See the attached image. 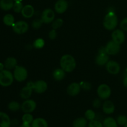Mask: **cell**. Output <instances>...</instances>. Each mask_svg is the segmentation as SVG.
I'll list each match as a JSON object with an SVG mask.
<instances>
[{"mask_svg": "<svg viewBox=\"0 0 127 127\" xmlns=\"http://www.w3.org/2000/svg\"><path fill=\"white\" fill-rule=\"evenodd\" d=\"M116 121L119 126H123L127 123V117L125 115H120L116 118Z\"/></svg>", "mask_w": 127, "mask_h": 127, "instance_id": "obj_33", "label": "cell"}, {"mask_svg": "<svg viewBox=\"0 0 127 127\" xmlns=\"http://www.w3.org/2000/svg\"><path fill=\"white\" fill-rule=\"evenodd\" d=\"M48 89V84L44 80H37L33 82V91L37 94H43Z\"/></svg>", "mask_w": 127, "mask_h": 127, "instance_id": "obj_14", "label": "cell"}, {"mask_svg": "<svg viewBox=\"0 0 127 127\" xmlns=\"http://www.w3.org/2000/svg\"><path fill=\"white\" fill-rule=\"evenodd\" d=\"M84 117L88 122H90L96 119V114L93 109H88L84 113Z\"/></svg>", "mask_w": 127, "mask_h": 127, "instance_id": "obj_28", "label": "cell"}, {"mask_svg": "<svg viewBox=\"0 0 127 127\" xmlns=\"http://www.w3.org/2000/svg\"><path fill=\"white\" fill-rule=\"evenodd\" d=\"M34 120L33 115L31 113H24L22 117V121L23 123L31 124L32 123L33 120Z\"/></svg>", "mask_w": 127, "mask_h": 127, "instance_id": "obj_30", "label": "cell"}, {"mask_svg": "<svg viewBox=\"0 0 127 127\" xmlns=\"http://www.w3.org/2000/svg\"><path fill=\"white\" fill-rule=\"evenodd\" d=\"M101 100H102L100 98H96V99H94L93 101V104H92L93 107L95 108V109H98V108L100 107L102 105Z\"/></svg>", "mask_w": 127, "mask_h": 127, "instance_id": "obj_37", "label": "cell"}, {"mask_svg": "<svg viewBox=\"0 0 127 127\" xmlns=\"http://www.w3.org/2000/svg\"><path fill=\"white\" fill-rule=\"evenodd\" d=\"M43 22L41 20V19H34L32 22V24H31V26H32V27L33 29H39L41 27H42V24H43Z\"/></svg>", "mask_w": 127, "mask_h": 127, "instance_id": "obj_34", "label": "cell"}, {"mask_svg": "<svg viewBox=\"0 0 127 127\" xmlns=\"http://www.w3.org/2000/svg\"><path fill=\"white\" fill-rule=\"evenodd\" d=\"M103 127H118L117 122L116 119L112 117H107L105 118L102 121Z\"/></svg>", "mask_w": 127, "mask_h": 127, "instance_id": "obj_24", "label": "cell"}, {"mask_svg": "<svg viewBox=\"0 0 127 127\" xmlns=\"http://www.w3.org/2000/svg\"><path fill=\"white\" fill-rule=\"evenodd\" d=\"M13 75L16 81L22 83L27 79L28 77V71L25 67L17 65L14 69Z\"/></svg>", "mask_w": 127, "mask_h": 127, "instance_id": "obj_4", "label": "cell"}, {"mask_svg": "<svg viewBox=\"0 0 127 127\" xmlns=\"http://www.w3.org/2000/svg\"><path fill=\"white\" fill-rule=\"evenodd\" d=\"M33 91V82H28L26 84V85L24 86L20 91V97L22 99H23V100L30 99Z\"/></svg>", "mask_w": 127, "mask_h": 127, "instance_id": "obj_12", "label": "cell"}, {"mask_svg": "<svg viewBox=\"0 0 127 127\" xmlns=\"http://www.w3.org/2000/svg\"><path fill=\"white\" fill-rule=\"evenodd\" d=\"M88 125V121L84 117L77 118L73 122V127H86Z\"/></svg>", "mask_w": 127, "mask_h": 127, "instance_id": "obj_25", "label": "cell"}, {"mask_svg": "<svg viewBox=\"0 0 127 127\" xmlns=\"http://www.w3.org/2000/svg\"><path fill=\"white\" fill-rule=\"evenodd\" d=\"M57 37V30L53 29H52V30L49 31L48 32V38H50L52 40H53L56 39Z\"/></svg>", "mask_w": 127, "mask_h": 127, "instance_id": "obj_39", "label": "cell"}, {"mask_svg": "<svg viewBox=\"0 0 127 127\" xmlns=\"http://www.w3.org/2000/svg\"><path fill=\"white\" fill-rule=\"evenodd\" d=\"M123 85L125 88H127V74L125 75L124 79H123Z\"/></svg>", "mask_w": 127, "mask_h": 127, "instance_id": "obj_40", "label": "cell"}, {"mask_svg": "<svg viewBox=\"0 0 127 127\" xmlns=\"http://www.w3.org/2000/svg\"><path fill=\"white\" fill-rule=\"evenodd\" d=\"M45 44L44 39L42 38H37L33 42V46L36 49H42Z\"/></svg>", "mask_w": 127, "mask_h": 127, "instance_id": "obj_29", "label": "cell"}, {"mask_svg": "<svg viewBox=\"0 0 127 127\" xmlns=\"http://www.w3.org/2000/svg\"><path fill=\"white\" fill-rule=\"evenodd\" d=\"M52 76L55 81H60L65 78L66 72L61 68H56L52 73Z\"/></svg>", "mask_w": 127, "mask_h": 127, "instance_id": "obj_21", "label": "cell"}, {"mask_svg": "<svg viewBox=\"0 0 127 127\" xmlns=\"http://www.w3.org/2000/svg\"><path fill=\"white\" fill-rule=\"evenodd\" d=\"M112 40L121 45L125 41V32L121 29H115L112 31L111 34Z\"/></svg>", "mask_w": 127, "mask_h": 127, "instance_id": "obj_10", "label": "cell"}, {"mask_svg": "<svg viewBox=\"0 0 127 127\" xmlns=\"http://www.w3.org/2000/svg\"><path fill=\"white\" fill-rule=\"evenodd\" d=\"M12 31L17 35H22L26 33L28 31L29 26V24L25 21H19L15 22L12 26Z\"/></svg>", "mask_w": 127, "mask_h": 127, "instance_id": "obj_7", "label": "cell"}, {"mask_svg": "<svg viewBox=\"0 0 127 127\" xmlns=\"http://www.w3.org/2000/svg\"><path fill=\"white\" fill-rule=\"evenodd\" d=\"M40 19L43 24H52V22L55 19V12L52 9H45L42 11Z\"/></svg>", "mask_w": 127, "mask_h": 127, "instance_id": "obj_8", "label": "cell"}, {"mask_svg": "<svg viewBox=\"0 0 127 127\" xmlns=\"http://www.w3.org/2000/svg\"><path fill=\"white\" fill-rule=\"evenodd\" d=\"M88 127H103V124L102 122L100 120L94 119L89 122L88 125Z\"/></svg>", "mask_w": 127, "mask_h": 127, "instance_id": "obj_35", "label": "cell"}, {"mask_svg": "<svg viewBox=\"0 0 127 127\" xmlns=\"http://www.w3.org/2000/svg\"><path fill=\"white\" fill-rule=\"evenodd\" d=\"M11 120L9 116L4 112H0V127H11Z\"/></svg>", "mask_w": 127, "mask_h": 127, "instance_id": "obj_19", "label": "cell"}, {"mask_svg": "<svg viewBox=\"0 0 127 127\" xmlns=\"http://www.w3.org/2000/svg\"><path fill=\"white\" fill-rule=\"evenodd\" d=\"M2 22L6 26L9 27H12L15 23L14 16L11 14H7L4 15L2 18Z\"/></svg>", "mask_w": 127, "mask_h": 127, "instance_id": "obj_26", "label": "cell"}, {"mask_svg": "<svg viewBox=\"0 0 127 127\" xmlns=\"http://www.w3.org/2000/svg\"><path fill=\"white\" fill-rule=\"evenodd\" d=\"M32 127H48V122L45 119L42 117H38L34 119L31 124Z\"/></svg>", "mask_w": 127, "mask_h": 127, "instance_id": "obj_23", "label": "cell"}, {"mask_svg": "<svg viewBox=\"0 0 127 127\" xmlns=\"http://www.w3.org/2000/svg\"><path fill=\"white\" fill-rule=\"evenodd\" d=\"M35 14V9L31 4H26L24 6L23 9L21 11L22 17L26 19L32 18Z\"/></svg>", "mask_w": 127, "mask_h": 127, "instance_id": "obj_18", "label": "cell"}, {"mask_svg": "<svg viewBox=\"0 0 127 127\" xmlns=\"http://www.w3.org/2000/svg\"><path fill=\"white\" fill-rule=\"evenodd\" d=\"M4 69H5V67H4V63H1V62H0V71H2Z\"/></svg>", "mask_w": 127, "mask_h": 127, "instance_id": "obj_42", "label": "cell"}, {"mask_svg": "<svg viewBox=\"0 0 127 127\" xmlns=\"http://www.w3.org/2000/svg\"><path fill=\"white\" fill-rule=\"evenodd\" d=\"M13 1H14V2H17V1H21V2H22L23 0H13Z\"/></svg>", "mask_w": 127, "mask_h": 127, "instance_id": "obj_43", "label": "cell"}, {"mask_svg": "<svg viewBox=\"0 0 127 127\" xmlns=\"http://www.w3.org/2000/svg\"><path fill=\"white\" fill-rule=\"evenodd\" d=\"M81 89V86L80 83L73 82L69 84L67 87L66 93L70 96L74 97L79 94Z\"/></svg>", "mask_w": 127, "mask_h": 127, "instance_id": "obj_16", "label": "cell"}, {"mask_svg": "<svg viewBox=\"0 0 127 127\" xmlns=\"http://www.w3.org/2000/svg\"><path fill=\"white\" fill-rule=\"evenodd\" d=\"M81 86V89H84L85 91H89L91 89L92 85L90 83L87 81H84L82 83H80Z\"/></svg>", "mask_w": 127, "mask_h": 127, "instance_id": "obj_38", "label": "cell"}, {"mask_svg": "<svg viewBox=\"0 0 127 127\" xmlns=\"http://www.w3.org/2000/svg\"><path fill=\"white\" fill-rule=\"evenodd\" d=\"M120 45L115 43L113 40H110L107 43L105 46V52L109 55H116L120 52Z\"/></svg>", "mask_w": 127, "mask_h": 127, "instance_id": "obj_13", "label": "cell"}, {"mask_svg": "<svg viewBox=\"0 0 127 127\" xmlns=\"http://www.w3.org/2000/svg\"><path fill=\"white\" fill-rule=\"evenodd\" d=\"M13 0H0V8L2 11H8L13 8Z\"/></svg>", "mask_w": 127, "mask_h": 127, "instance_id": "obj_22", "label": "cell"}, {"mask_svg": "<svg viewBox=\"0 0 127 127\" xmlns=\"http://www.w3.org/2000/svg\"><path fill=\"white\" fill-rule=\"evenodd\" d=\"M120 29L124 31V32H127V17H124L121 22H120Z\"/></svg>", "mask_w": 127, "mask_h": 127, "instance_id": "obj_36", "label": "cell"}, {"mask_svg": "<svg viewBox=\"0 0 127 127\" xmlns=\"http://www.w3.org/2000/svg\"><path fill=\"white\" fill-rule=\"evenodd\" d=\"M119 24V19L115 12L110 11L106 14L103 20V26L106 30L113 31L117 28Z\"/></svg>", "mask_w": 127, "mask_h": 127, "instance_id": "obj_2", "label": "cell"}, {"mask_svg": "<svg viewBox=\"0 0 127 127\" xmlns=\"http://www.w3.org/2000/svg\"><path fill=\"white\" fill-rule=\"evenodd\" d=\"M14 78L13 73L8 69H4L0 71V86L2 87H8L12 85Z\"/></svg>", "mask_w": 127, "mask_h": 127, "instance_id": "obj_3", "label": "cell"}, {"mask_svg": "<svg viewBox=\"0 0 127 127\" xmlns=\"http://www.w3.org/2000/svg\"><path fill=\"white\" fill-rule=\"evenodd\" d=\"M19 127H31V124H26V123H23L21 124V125H19Z\"/></svg>", "mask_w": 127, "mask_h": 127, "instance_id": "obj_41", "label": "cell"}, {"mask_svg": "<svg viewBox=\"0 0 127 127\" xmlns=\"http://www.w3.org/2000/svg\"><path fill=\"white\" fill-rule=\"evenodd\" d=\"M109 61V55L106 53L105 47H102L99 50L98 54L95 57V63L99 66H105Z\"/></svg>", "mask_w": 127, "mask_h": 127, "instance_id": "obj_6", "label": "cell"}, {"mask_svg": "<svg viewBox=\"0 0 127 127\" xmlns=\"http://www.w3.org/2000/svg\"><path fill=\"white\" fill-rule=\"evenodd\" d=\"M23 7L24 5L22 2H21V1H17V2H14V3L12 9H13L14 12L17 14H19L21 13V11H22Z\"/></svg>", "mask_w": 127, "mask_h": 127, "instance_id": "obj_32", "label": "cell"}, {"mask_svg": "<svg viewBox=\"0 0 127 127\" xmlns=\"http://www.w3.org/2000/svg\"><path fill=\"white\" fill-rule=\"evenodd\" d=\"M60 65L66 73H71L76 67V61L71 55H63L60 60Z\"/></svg>", "mask_w": 127, "mask_h": 127, "instance_id": "obj_1", "label": "cell"}, {"mask_svg": "<svg viewBox=\"0 0 127 127\" xmlns=\"http://www.w3.org/2000/svg\"><path fill=\"white\" fill-rule=\"evenodd\" d=\"M69 7V4L66 0H57L54 4V11L59 14L64 13Z\"/></svg>", "mask_w": 127, "mask_h": 127, "instance_id": "obj_15", "label": "cell"}, {"mask_svg": "<svg viewBox=\"0 0 127 127\" xmlns=\"http://www.w3.org/2000/svg\"><path fill=\"white\" fill-rule=\"evenodd\" d=\"M63 23H64V21L63 19L62 18H57L55 19L54 21L52 22V27L53 29H58L60 28L62 26H63Z\"/></svg>", "mask_w": 127, "mask_h": 127, "instance_id": "obj_31", "label": "cell"}, {"mask_svg": "<svg viewBox=\"0 0 127 127\" xmlns=\"http://www.w3.org/2000/svg\"><path fill=\"white\" fill-rule=\"evenodd\" d=\"M105 66L107 71L112 75H117L121 70L120 64L114 60H109Z\"/></svg>", "mask_w": 127, "mask_h": 127, "instance_id": "obj_11", "label": "cell"}, {"mask_svg": "<svg viewBox=\"0 0 127 127\" xmlns=\"http://www.w3.org/2000/svg\"><path fill=\"white\" fill-rule=\"evenodd\" d=\"M124 127H127V124H125V125H124Z\"/></svg>", "mask_w": 127, "mask_h": 127, "instance_id": "obj_44", "label": "cell"}, {"mask_svg": "<svg viewBox=\"0 0 127 127\" xmlns=\"http://www.w3.org/2000/svg\"><path fill=\"white\" fill-rule=\"evenodd\" d=\"M37 107V103L33 99H26L21 104V110L24 113H32Z\"/></svg>", "mask_w": 127, "mask_h": 127, "instance_id": "obj_9", "label": "cell"}, {"mask_svg": "<svg viewBox=\"0 0 127 127\" xmlns=\"http://www.w3.org/2000/svg\"><path fill=\"white\" fill-rule=\"evenodd\" d=\"M112 94V90L110 87L107 84H101L97 87V94L98 97L101 100H105L109 99Z\"/></svg>", "mask_w": 127, "mask_h": 127, "instance_id": "obj_5", "label": "cell"}, {"mask_svg": "<svg viewBox=\"0 0 127 127\" xmlns=\"http://www.w3.org/2000/svg\"></svg>", "mask_w": 127, "mask_h": 127, "instance_id": "obj_45", "label": "cell"}, {"mask_svg": "<svg viewBox=\"0 0 127 127\" xmlns=\"http://www.w3.org/2000/svg\"><path fill=\"white\" fill-rule=\"evenodd\" d=\"M21 104H20L18 102L13 100L9 103L7 108L11 112H17L21 109Z\"/></svg>", "mask_w": 127, "mask_h": 127, "instance_id": "obj_27", "label": "cell"}, {"mask_svg": "<svg viewBox=\"0 0 127 127\" xmlns=\"http://www.w3.org/2000/svg\"><path fill=\"white\" fill-rule=\"evenodd\" d=\"M4 64L5 69L11 71L14 69L17 66V60L14 57H8L5 60Z\"/></svg>", "mask_w": 127, "mask_h": 127, "instance_id": "obj_20", "label": "cell"}, {"mask_svg": "<svg viewBox=\"0 0 127 127\" xmlns=\"http://www.w3.org/2000/svg\"><path fill=\"white\" fill-rule=\"evenodd\" d=\"M102 111L104 114L106 115H110L115 112V107L114 102L112 100L107 99V100H105L102 104Z\"/></svg>", "mask_w": 127, "mask_h": 127, "instance_id": "obj_17", "label": "cell"}]
</instances>
